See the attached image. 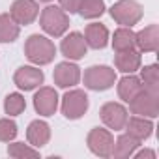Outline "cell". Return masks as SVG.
<instances>
[{"label":"cell","mask_w":159,"mask_h":159,"mask_svg":"<svg viewBox=\"0 0 159 159\" xmlns=\"http://www.w3.org/2000/svg\"><path fill=\"white\" fill-rule=\"evenodd\" d=\"M112 49L116 52H122V51H131V49H137V41H135V32L127 26H120L114 30L112 34Z\"/></svg>","instance_id":"44dd1931"},{"label":"cell","mask_w":159,"mask_h":159,"mask_svg":"<svg viewBox=\"0 0 159 159\" xmlns=\"http://www.w3.org/2000/svg\"><path fill=\"white\" fill-rule=\"evenodd\" d=\"M90 107V99L86 96L84 90H67L62 98V103H60V111L64 114V118L67 120H79V118H83L86 114Z\"/></svg>","instance_id":"277c9868"},{"label":"cell","mask_w":159,"mask_h":159,"mask_svg":"<svg viewBox=\"0 0 159 159\" xmlns=\"http://www.w3.org/2000/svg\"><path fill=\"white\" fill-rule=\"evenodd\" d=\"M124 129H125L127 135L135 137L139 142H144V140H148V139L152 137V133H153V122H152L150 118L133 114V116H127V122H125Z\"/></svg>","instance_id":"5bb4252c"},{"label":"cell","mask_w":159,"mask_h":159,"mask_svg":"<svg viewBox=\"0 0 159 159\" xmlns=\"http://www.w3.org/2000/svg\"><path fill=\"white\" fill-rule=\"evenodd\" d=\"M10 15L19 26L32 25L39 15V4L38 0H15L10 8Z\"/></svg>","instance_id":"7c38bea8"},{"label":"cell","mask_w":159,"mask_h":159,"mask_svg":"<svg viewBox=\"0 0 159 159\" xmlns=\"http://www.w3.org/2000/svg\"><path fill=\"white\" fill-rule=\"evenodd\" d=\"M60 52L71 60V62H77V60H83L88 52V45L84 41V36L81 32H69V34H64V39L60 43Z\"/></svg>","instance_id":"30bf717a"},{"label":"cell","mask_w":159,"mask_h":159,"mask_svg":"<svg viewBox=\"0 0 159 159\" xmlns=\"http://www.w3.org/2000/svg\"><path fill=\"white\" fill-rule=\"evenodd\" d=\"M99 116H101V122L109 127V129H114V131H122L125 122H127V109L122 105V103H116V101H109L105 103L101 109H99Z\"/></svg>","instance_id":"8fae6325"},{"label":"cell","mask_w":159,"mask_h":159,"mask_svg":"<svg viewBox=\"0 0 159 159\" xmlns=\"http://www.w3.org/2000/svg\"><path fill=\"white\" fill-rule=\"evenodd\" d=\"M144 86H142V83H140V79L135 75V73H127V75H124L120 81H118V84H116V90H118V96H120V99L122 101H125V103H129L140 90H142Z\"/></svg>","instance_id":"d6986e66"},{"label":"cell","mask_w":159,"mask_h":159,"mask_svg":"<svg viewBox=\"0 0 159 159\" xmlns=\"http://www.w3.org/2000/svg\"><path fill=\"white\" fill-rule=\"evenodd\" d=\"M25 54L34 66H47V64H51L54 60L56 47L47 36L32 34L25 41Z\"/></svg>","instance_id":"6da1fadb"},{"label":"cell","mask_w":159,"mask_h":159,"mask_svg":"<svg viewBox=\"0 0 159 159\" xmlns=\"http://www.w3.org/2000/svg\"><path fill=\"white\" fill-rule=\"evenodd\" d=\"M127 105H129L131 114H137V116H144V118L153 120L159 114V92L142 88Z\"/></svg>","instance_id":"5b68a950"},{"label":"cell","mask_w":159,"mask_h":159,"mask_svg":"<svg viewBox=\"0 0 159 159\" xmlns=\"http://www.w3.org/2000/svg\"><path fill=\"white\" fill-rule=\"evenodd\" d=\"M83 83L92 92H105L116 84V69L111 66H90L84 71Z\"/></svg>","instance_id":"3957f363"},{"label":"cell","mask_w":159,"mask_h":159,"mask_svg":"<svg viewBox=\"0 0 159 159\" xmlns=\"http://www.w3.org/2000/svg\"><path fill=\"white\" fill-rule=\"evenodd\" d=\"M39 26L51 38H62L69 30V15L60 6H47L39 13Z\"/></svg>","instance_id":"7a4b0ae2"},{"label":"cell","mask_w":159,"mask_h":159,"mask_svg":"<svg viewBox=\"0 0 159 159\" xmlns=\"http://www.w3.org/2000/svg\"><path fill=\"white\" fill-rule=\"evenodd\" d=\"M79 4H81V0H58V6L67 13V15H73L79 11Z\"/></svg>","instance_id":"83f0119b"},{"label":"cell","mask_w":159,"mask_h":159,"mask_svg":"<svg viewBox=\"0 0 159 159\" xmlns=\"http://www.w3.org/2000/svg\"><path fill=\"white\" fill-rule=\"evenodd\" d=\"M25 109H26V99L23 94L13 92L4 98V112L8 116H19L25 112Z\"/></svg>","instance_id":"cb8c5ba5"},{"label":"cell","mask_w":159,"mask_h":159,"mask_svg":"<svg viewBox=\"0 0 159 159\" xmlns=\"http://www.w3.org/2000/svg\"><path fill=\"white\" fill-rule=\"evenodd\" d=\"M114 66L118 71H122L124 75L127 73H137L142 66V58H140V52L137 49H131V51H122V52H116L114 54Z\"/></svg>","instance_id":"ac0fdd59"},{"label":"cell","mask_w":159,"mask_h":159,"mask_svg":"<svg viewBox=\"0 0 159 159\" xmlns=\"http://www.w3.org/2000/svg\"><path fill=\"white\" fill-rule=\"evenodd\" d=\"M139 79H140L144 88L159 92V69H157V64H150V66L140 67V77Z\"/></svg>","instance_id":"d4e9b609"},{"label":"cell","mask_w":159,"mask_h":159,"mask_svg":"<svg viewBox=\"0 0 159 159\" xmlns=\"http://www.w3.org/2000/svg\"><path fill=\"white\" fill-rule=\"evenodd\" d=\"M77 13L83 19H98L105 13V0H81Z\"/></svg>","instance_id":"603a6c76"},{"label":"cell","mask_w":159,"mask_h":159,"mask_svg":"<svg viewBox=\"0 0 159 159\" xmlns=\"http://www.w3.org/2000/svg\"><path fill=\"white\" fill-rule=\"evenodd\" d=\"M131 157H135V159H142V157H148V159H155V152L153 150H140V152H133V155Z\"/></svg>","instance_id":"f1b7e54d"},{"label":"cell","mask_w":159,"mask_h":159,"mask_svg":"<svg viewBox=\"0 0 159 159\" xmlns=\"http://www.w3.org/2000/svg\"><path fill=\"white\" fill-rule=\"evenodd\" d=\"M83 36H84L86 45L92 47V49H96V51L105 49L109 45V30L101 23H90V25H86Z\"/></svg>","instance_id":"e0dca14e"},{"label":"cell","mask_w":159,"mask_h":159,"mask_svg":"<svg viewBox=\"0 0 159 159\" xmlns=\"http://www.w3.org/2000/svg\"><path fill=\"white\" fill-rule=\"evenodd\" d=\"M86 144H88V150L94 155H98L101 159H107L112 153L114 137L105 127H92L90 133H88V137H86Z\"/></svg>","instance_id":"52a82bcc"},{"label":"cell","mask_w":159,"mask_h":159,"mask_svg":"<svg viewBox=\"0 0 159 159\" xmlns=\"http://www.w3.org/2000/svg\"><path fill=\"white\" fill-rule=\"evenodd\" d=\"M26 140L34 148H43L51 140V125L45 120H32L26 127Z\"/></svg>","instance_id":"9a60e30c"},{"label":"cell","mask_w":159,"mask_h":159,"mask_svg":"<svg viewBox=\"0 0 159 159\" xmlns=\"http://www.w3.org/2000/svg\"><path fill=\"white\" fill-rule=\"evenodd\" d=\"M58 103H60V98L56 90L51 86H41L34 94V109L39 116H45V118L52 116L58 111Z\"/></svg>","instance_id":"4fadbf2b"},{"label":"cell","mask_w":159,"mask_h":159,"mask_svg":"<svg viewBox=\"0 0 159 159\" xmlns=\"http://www.w3.org/2000/svg\"><path fill=\"white\" fill-rule=\"evenodd\" d=\"M137 49L139 52H157L159 47V26L157 25H148L140 32L135 34Z\"/></svg>","instance_id":"2e32d148"},{"label":"cell","mask_w":159,"mask_h":159,"mask_svg":"<svg viewBox=\"0 0 159 159\" xmlns=\"http://www.w3.org/2000/svg\"><path fill=\"white\" fill-rule=\"evenodd\" d=\"M43 81H45V73L39 69V66H21L13 75L15 86L25 92L39 88L43 84Z\"/></svg>","instance_id":"ba28073f"},{"label":"cell","mask_w":159,"mask_h":159,"mask_svg":"<svg viewBox=\"0 0 159 159\" xmlns=\"http://www.w3.org/2000/svg\"><path fill=\"white\" fill-rule=\"evenodd\" d=\"M109 11H111V17L120 26H127V28L135 26L144 15V10L137 0H118L116 4H112Z\"/></svg>","instance_id":"8992f818"},{"label":"cell","mask_w":159,"mask_h":159,"mask_svg":"<svg viewBox=\"0 0 159 159\" xmlns=\"http://www.w3.org/2000/svg\"><path fill=\"white\" fill-rule=\"evenodd\" d=\"M39 2H52V0H39Z\"/></svg>","instance_id":"f546056e"},{"label":"cell","mask_w":159,"mask_h":159,"mask_svg":"<svg viewBox=\"0 0 159 159\" xmlns=\"http://www.w3.org/2000/svg\"><path fill=\"white\" fill-rule=\"evenodd\" d=\"M139 146H140V142H139L135 137H131V135L124 133V135H120V137L114 140L111 157H116V159H125V157H131V155H133V152H135Z\"/></svg>","instance_id":"ffe728a7"},{"label":"cell","mask_w":159,"mask_h":159,"mask_svg":"<svg viewBox=\"0 0 159 159\" xmlns=\"http://www.w3.org/2000/svg\"><path fill=\"white\" fill-rule=\"evenodd\" d=\"M19 129L11 118H0V142H11L15 140Z\"/></svg>","instance_id":"4316f807"},{"label":"cell","mask_w":159,"mask_h":159,"mask_svg":"<svg viewBox=\"0 0 159 159\" xmlns=\"http://www.w3.org/2000/svg\"><path fill=\"white\" fill-rule=\"evenodd\" d=\"M8 155L10 157H17V159H23V157H39V150L30 146V144H25V142H13L8 144Z\"/></svg>","instance_id":"484cf974"},{"label":"cell","mask_w":159,"mask_h":159,"mask_svg":"<svg viewBox=\"0 0 159 159\" xmlns=\"http://www.w3.org/2000/svg\"><path fill=\"white\" fill-rule=\"evenodd\" d=\"M21 34V26L10 13H0V43H13Z\"/></svg>","instance_id":"7402d4cb"},{"label":"cell","mask_w":159,"mask_h":159,"mask_svg":"<svg viewBox=\"0 0 159 159\" xmlns=\"http://www.w3.org/2000/svg\"><path fill=\"white\" fill-rule=\"evenodd\" d=\"M81 67H79L75 62L71 60H66V62H60L56 64L54 71H52V81L58 88H73L75 84H79L81 81Z\"/></svg>","instance_id":"9c48e42d"}]
</instances>
